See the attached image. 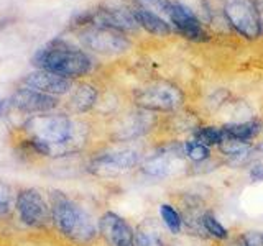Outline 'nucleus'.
Segmentation results:
<instances>
[{
    "mask_svg": "<svg viewBox=\"0 0 263 246\" xmlns=\"http://www.w3.org/2000/svg\"><path fill=\"white\" fill-rule=\"evenodd\" d=\"M27 145L38 156H64L79 150V131L68 115H35L23 125Z\"/></svg>",
    "mask_w": 263,
    "mask_h": 246,
    "instance_id": "obj_1",
    "label": "nucleus"
},
{
    "mask_svg": "<svg viewBox=\"0 0 263 246\" xmlns=\"http://www.w3.org/2000/svg\"><path fill=\"white\" fill-rule=\"evenodd\" d=\"M49 207H51V220L56 230L68 240L79 244H87L97 238L99 228L92 218L68 194L61 191H51L49 192Z\"/></svg>",
    "mask_w": 263,
    "mask_h": 246,
    "instance_id": "obj_2",
    "label": "nucleus"
},
{
    "mask_svg": "<svg viewBox=\"0 0 263 246\" xmlns=\"http://www.w3.org/2000/svg\"><path fill=\"white\" fill-rule=\"evenodd\" d=\"M31 64L41 71L58 74L66 79H78L92 69V59L82 49L63 39L49 41L31 57Z\"/></svg>",
    "mask_w": 263,
    "mask_h": 246,
    "instance_id": "obj_3",
    "label": "nucleus"
},
{
    "mask_svg": "<svg viewBox=\"0 0 263 246\" xmlns=\"http://www.w3.org/2000/svg\"><path fill=\"white\" fill-rule=\"evenodd\" d=\"M134 100L135 105L146 112H173L184 104V94L178 86L160 80L138 89Z\"/></svg>",
    "mask_w": 263,
    "mask_h": 246,
    "instance_id": "obj_4",
    "label": "nucleus"
},
{
    "mask_svg": "<svg viewBox=\"0 0 263 246\" xmlns=\"http://www.w3.org/2000/svg\"><path fill=\"white\" fill-rule=\"evenodd\" d=\"M15 210L22 223L31 228H45L51 220V207L36 189H23L16 194Z\"/></svg>",
    "mask_w": 263,
    "mask_h": 246,
    "instance_id": "obj_5",
    "label": "nucleus"
},
{
    "mask_svg": "<svg viewBox=\"0 0 263 246\" xmlns=\"http://www.w3.org/2000/svg\"><path fill=\"white\" fill-rule=\"evenodd\" d=\"M224 13L229 23L242 36L255 39L261 35L258 7L253 0H226Z\"/></svg>",
    "mask_w": 263,
    "mask_h": 246,
    "instance_id": "obj_6",
    "label": "nucleus"
},
{
    "mask_svg": "<svg viewBox=\"0 0 263 246\" xmlns=\"http://www.w3.org/2000/svg\"><path fill=\"white\" fill-rule=\"evenodd\" d=\"M140 153L132 148H120V150H107L99 153L90 161L89 168L94 174L101 176H117L132 171L140 164Z\"/></svg>",
    "mask_w": 263,
    "mask_h": 246,
    "instance_id": "obj_7",
    "label": "nucleus"
},
{
    "mask_svg": "<svg viewBox=\"0 0 263 246\" xmlns=\"http://www.w3.org/2000/svg\"><path fill=\"white\" fill-rule=\"evenodd\" d=\"M82 45L101 54H119L130 48V41L120 31L101 27H90L81 33Z\"/></svg>",
    "mask_w": 263,
    "mask_h": 246,
    "instance_id": "obj_8",
    "label": "nucleus"
},
{
    "mask_svg": "<svg viewBox=\"0 0 263 246\" xmlns=\"http://www.w3.org/2000/svg\"><path fill=\"white\" fill-rule=\"evenodd\" d=\"M97 228L107 246H135V230L115 212H105L101 215Z\"/></svg>",
    "mask_w": 263,
    "mask_h": 246,
    "instance_id": "obj_9",
    "label": "nucleus"
},
{
    "mask_svg": "<svg viewBox=\"0 0 263 246\" xmlns=\"http://www.w3.org/2000/svg\"><path fill=\"white\" fill-rule=\"evenodd\" d=\"M12 107L23 113H46L58 107V98L31 87H20L10 98Z\"/></svg>",
    "mask_w": 263,
    "mask_h": 246,
    "instance_id": "obj_10",
    "label": "nucleus"
},
{
    "mask_svg": "<svg viewBox=\"0 0 263 246\" xmlns=\"http://www.w3.org/2000/svg\"><path fill=\"white\" fill-rule=\"evenodd\" d=\"M166 16L186 38L196 39V41L205 39V33L202 30L201 20L183 4L170 2V5L166 8Z\"/></svg>",
    "mask_w": 263,
    "mask_h": 246,
    "instance_id": "obj_11",
    "label": "nucleus"
},
{
    "mask_svg": "<svg viewBox=\"0 0 263 246\" xmlns=\"http://www.w3.org/2000/svg\"><path fill=\"white\" fill-rule=\"evenodd\" d=\"M23 84L27 87H31L35 90H40V92H45L49 95H63L68 94L72 89V82L66 77L58 76V74L48 72V71H35L28 74L27 77L23 79Z\"/></svg>",
    "mask_w": 263,
    "mask_h": 246,
    "instance_id": "obj_12",
    "label": "nucleus"
},
{
    "mask_svg": "<svg viewBox=\"0 0 263 246\" xmlns=\"http://www.w3.org/2000/svg\"><path fill=\"white\" fill-rule=\"evenodd\" d=\"M155 121H156V118H155L153 112L140 110L137 113H132L119 128L117 139L119 141H130V139H137L140 136H143L152 130Z\"/></svg>",
    "mask_w": 263,
    "mask_h": 246,
    "instance_id": "obj_13",
    "label": "nucleus"
},
{
    "mask_svg": "<svg viewBox=\"0 0 263 246\" xmlns=\"http://www.w3.org/2000/svg\"><path fill=\"white\" fill-rule=\"evenodd\" d=\"M92 20L96 25H101V27H107L117 31H134L138 23L134 16V12H127L123 8H104V10H99L92 15Z\"/></svg>",
    "mask_w": 263,
    "mask_h": 246,
    "instance_id": "obj_14",
    "label": "nucleus"
},
{
    "mask_svg": "<svg viewBox=\"0 0 263 246\" xmlns=\"http://www.w3.org/2000/svg\"><path fill=\"white\" fill-rule=\"evenodd\" d=\"M222 130V136L226 139H238V141H252V139L257 138L261 130H263V123L260 120H249V121H242V123H227V125L220 127Z\"/></svg>",
    "mask_w": 263,
    "mask_h": 246,
    "instance_id": "obj_15",
    "label": "nucleus"
},
{
    "mask_svg": "<svg viewBox=\"0 0 263 246\" xmlns=\"http://www.w3.org/2000/svg\"><path fill=\"white\" fill-rule=\"evenodd\" d=\"M135 246H166L163 228L153 218L143 220L135 228Z\"/></svg>",
    "mask_w": 263,
    "mask_h": 246,
    "instance_id": "obj_16",
    "label": "nucleus"
},
{
    "mask_svg": "<svg viewBox=\"0 0 263 246\" xmlns=\"http://www.w3.org/2000/svg\"><path fill=\"white\" fill-rule=\"evenodd\" d=\"M134 16L138 23V27L145 28L148 33H152V35L168 36L171 33L170 23L164 22L158 13L145 10V8H137V10H134Z\"/></svg>",
    "mask_w": 263,
    "mask_h": 246,
    "instance_id": "obj_17",
    "label": "nucleus"
},
{
    "mask_svg": "<svg viewBox=\"0 0 263 246\" xmlns=\"http://www.w3.org/2000/svg\"><path fill=\"white\" fill-rule=\"evenodd\" d=\"M97 102V90L96 87L89 86V84H81L71 95L69 105L74 112L78 113H84L90 110Z\"/></svg>",
    "mask_w": 263,
    "mask_h": 246,
    "instance_id": "obj_18",
    "label": "nucleus"
},
{
    "mask_svg": "<svg viewBox=\"0 0 263 246\" xmlns=\"http://www.w3.org/2000/svg\"><path fill=\"white\" fill-rule=\"evenodd\" d=\"M217 150L227 156V158L232 159V162H242L243 159L249 158L250 154H253L255 151V146L252 141H238V139H226L222 141Z\"/></svg>",
    "mask_w": 263,
    "mask_h": 246,
    "instance_id": "obj_19",
    "label": "nucleus"
},
{
    "mask_svg": "<svg viewBox=\"0 0 263 246\" xmlns=\"http://www.w3.org/2000/svg\"><path fill=\"white\" fill-rule=\"evenodd\" d=\"M143 172L152 177H164L170 174L171 169V156L164 154L161 151H158L156 154H153L152 158H148L143 166H142Z\"/></svg>",
    "mask_w": 263,
    "mask_h": 246,
    "instance_id": "obj_20",
    "label": "nucleus"
},
{
    "mask_svg": "<svg viewBox=\"0 0 263 246\" xmlns=\"http://www.w3.org/2000/svg\"><path fill=\"white\" fill-rule=\"evenodd\" d=\"M202 227L205 230V233H208L209 238L212 240H219V241H226L230 238V233L229 230L220 223L217 220V217L214 215L212 210H205L204 215H202Z\"/></svg>",
    "mask_w": 263,
    "mask_h": 246,
    "instance_id": "obj_21",
    "label": "nucleus"
},
{
    "mask_svg": "<svg viewBox=\"0 0 263 246\" xmlns=\"http://www.w3.org/2000/svg\"><path fill=\"white\" fill-rule=\"evenodd\" d=\"M160 217L171 235H179L183 232V218H181V213L175 205L161 203L160 205Z\"/></svg>",
    "mask_w": 263,
    "mask_h": 246,
    "instance_id": "obj_22",
    "label": "nucleus"
},
{
    "mask_svg": "<svg viewBox=\"0 0 263 246\" xmlns=\"http://www.w3.org/2000/svg\"><path fill=\"white\" fill-rule=\"evenodd\" d=\"M193 138L197 139L199 143L205 145L208 148H212V146L217 148L222 141H224L220 127H197L193 131Z\"/></svg>",
    "mask_w": 263,
    "mask_h": 246,
    "instance_id": "obj_23",
    "label": "nucleus"
},
{
    "mask_svg": "<svg viewBox=\"0 0 263 246\" xmlns=\"http://www.w3.org/2000/svg\"><path fill=\"white\" fill-rule=\"evenodd\" d=\"M184 153H186V158L193 162H202V161H208L212 158L211 148L199 143L194 138L184 141Z\"/></svg>",
    "mask_w": 263,
    "mask_h": 246,
    "instance_id": "obj_24",
    "label": "nucleus"
},
{
    "mask_svg": "<svg viewBox=\"0 0 263 246\" xmlns=\"http://www.w3.org/2000/svg\"><path fill=\"white\" fill-rule=\"evenodd\" d=\"M16 194L4 180H0V217H5L7 213H10L12 207H15Z\"/></svg>",
    "mask_w": 263,
    "mask_h": 246,
    "instance_id": "obj_25",
    "label": "nucleus"
},
{
    "mask_svg": "<svg viewBox=\"0 0 263 246\" xmlns=\"http://www.w3.org/2000/svg\"><path fill=\"white\" fill-rule=\"evenodd\" d=\"M232 246H263V233L243 232L234 238Z\"/></svg>",
    "mask_w": 263,
    "mask_h": 246,
    "instance_id": "obj_26",
    "label": "nucleus"
},
{
    "mask_svg": "<svg viewBox=\"0 0 263 246\" xmlns=\"http://www.w3.org/2000/svg\"><path fill=\"white\" fill-rule=\"evenodd\" d=\"M138 8H145L155 13H164L166 15V8L170 5V0H137Z\"/></svg>",
    "mask_w": 263,
    "mask_h": 246,
    "instance_id": "obj_27",
    "label": "nucleus"
},
{
    "mask_svg": "<svg viewBox=\"0 0 263 246\" xmlns=\"http://www.w3.org/2000/svg\"><path fill=\"white\" fill-rule=\"evenodd\" d=\"M250 177L253 180H263V164L261 162H255L250 168Z\"/></svg>",
    "mask_w": 263,
    "mask_h": 246,
    "instance_id": "obj_28",
    "label": "nucleus"
},
{
    "mask_svg": "<svg viewBox=\"0 0 263 246\" xmlns=\"http://www.w3.org/2000/svg\"><path fill=\"white\" fill-rule=\"evenodd\" d=\"M10 109H12V102L10 100H7V98L0 100V117H5Z\"/></svg>",
    "mask_w": 263,
    "mask_h": 246,
    "instance_id": "obj_29",
    "label": "nucleus"
},
{
    "mask_svg": "<svg viewBox=\"0 0 263 246\" xmlns=\"http://www.w3.org/2000/svg\"><path fill=\"white\" fill-rule=\"evenodd\" d=\"M257 7H258V15H260V22L263 23V0H258V2H257Z\"/></svg>",
    "mask_w": 263,
    "mask_h": 246,
    "instance_id": "obj_30",
    "label": "nucleus"
},
{
    "mask_svg": "<svg viewBox=\"0 0 263 246\" xmlns=\"http://www.w3.org/2000/svg\"><path fill=\"white\" fill-rule=\"evenodd\" d=\"M255 151H258L260 154H263V143L258 145V146H255Z\"/></svg>",
    "mask_w": 263,
    "mask_h": 246,
    "instance_id": "obj_31",
    "label": "nucleus"
}]
</instances>
